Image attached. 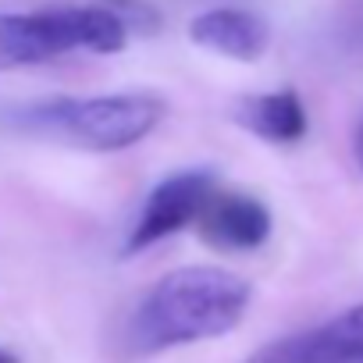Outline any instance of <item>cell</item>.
I'll list each match as a JSON object with an SVG mask.
<instances>
[{
  "label": "cell",
  "mask_w": 363,
  "mask_h": 363,
  "mask_svg": "<svg viewBox=\"0 0 363 363\" xmlns=\"http://www.w3.org/2000/svg\"><path fill=\"white\" fill-rule=\"evenodd\" d=\"M253 285L225 267H178L164 274L139 303L128 338L139 352H164L221 338L242 324Z\"/></svg>",
  "instance_id": "cell-1"
},
{
  "label": "cell",
  "mask_w": 363,
  "mask_h": 363,
  "mask_svg": "<svg viewBox=\"0 0 363 363\" xmlns=\"http://www.w3.org/2000/svg\"><path fill=\"white\" fill-rule=\"evenodd\" d=\"M189 40L232 61H257L271 43V29L260 15L242 8H214L189 22Z\"/></svg>",
  "instance_id": "cell-7"
},
{
  "label": "cell",
  "mask_w": 363,
  "mask_h": 363,
  "mask_svg": "<svg viewBox=\"0 0 363 363\" xmlns=\"http://www.w3.org/2000/svg\"><path fill=\"white\" fill-rule=\"evenodd\" d=\"M235 121L260 135L264 143H299L306 135V107L296 89H274V93H257L242 96L235 104Z\"/></svg>",
  "instance_id": "cell-8"
},
{
  "label": "cell",
  "mask_w": 363,
  "mask_h": 363,
  "mask_svg": "<svg viewBox=\"0 0 363 363\" xmlns=\"http://www.w3.org/2000/svg\"><path fill=\"white\" fill-rule=\"evenodd\" d=\"M200 235L225 253H253L271 235V211L250 193H221L207 200L196 218Z\"/></svg>",
  "instance_id": "cell-6"
},
{
  "label": "cell",
  "mask_w": 363,
  "mask_h": 363,
  "mask_svg": "<svg viewBox=\"0 0 363 363\" xmlns=\"http://www.w3.org/2000/svg\"><path fill=\"white\" fill-rule=\"evenodd\" d=\"M164 118V100L153 93H104V96H57L29 104L22 125L29 132L61 135L82 150L118 153L143 143Z\"/></svg>",
  "instance_id": "cell-2"
},
{
  "label": "cell",
  "mask_w": 363,
  "mask_h": 363,
  "mask_svg": "<svg viewBox=\"0 0 363 363\" xmlns=\"http://www.w3.org/2000/svg\"><path fill=\"white\" fill-rule=\"evenodd\" d=\"M125 43H128L125 26L104 4L0 15V68L47 65L72 50L118 54Z\"/></svg>",
  "instance_id": "cell-3"
},
{
  "label": "cell",
  "mask_w": 363,
  "mask_h": 363,
  "mask_svg": "<svg viewBox=\"0 0 363 363\" xmlns=\"http://www.w3.org/2000/svg\"><path fill=\"white\" fill-rule=\"evenodd\" d=\"M214 189H218V178H214V171H203V167L178 171V174L164 178L160 186L146 196V207H143L139 221L128 232L125 257H132L139 250H150L160 239L189 228L200 218V211L207 207V200L214 196Z\"/></svg>",
  "instance_id": "cell-4"
},
{
  "label": "cell",
  "mask_w": 363,
  "mask_h": 363,
  "mask_svg": "<svg viewBox=\"0 0 363 363\" xmlns=\"http://www.w3.org/2000/svg\"><path fill=\"white\" fill-rule=\"evenodd\" d=\"M356 160H359V167H363V121H359V128H356Z\"/></svg>",
  "instance_id": "cell-10"
},
{
  "label": "cell",
  "mask_w": 363,
  "mask_h": 363,
  "mask_svg": "<svg viewBox=\"0 0 363 363\" xmlns=\"http://www.w3.org/2000/svg\"><path fill=\"white\" fill-rule=\"evenodd\" d=\"M104 8L125 26V33L150 36V33H157V26H160V15H157L150 4H143V0H104Z\"/></svg>",
  "instance_id": "cell-9"
},
{
  "label": "cell",
  "mask_w": 363,
  "mask_h": 363,
  "mask_svg": "<svg viewBox=\"0 0 363 363\" xmlns=\"http://www.w3.org/2000/svg\"><path fill=\"white\" fill-rule=\"evenodd\" d=\"M246 363H363V306L260 345Z\"/></svg>",
  "instance_id": "cell-5"
},
{
  "label": "cell",
  "mask_w": 363,
  "mask_h": 363,
  "mask_svg": "<svg viewBox=\"0 0 363 363\" xmlns=\"http://www.w3.org/2000/svg\"><path fill=\"white\" fill-rule=\"evenodd\" d=\"M0 363H22L15 352H8V349H0Z\"/></svg>",
  "instance_id": "cell-11"
}]
</instances>
